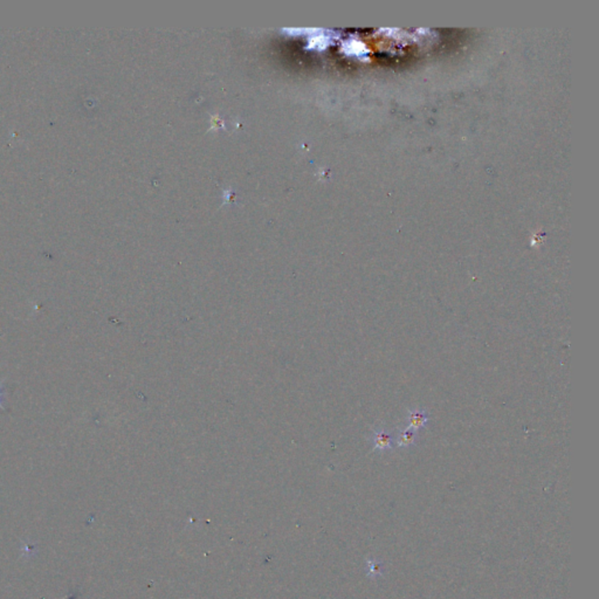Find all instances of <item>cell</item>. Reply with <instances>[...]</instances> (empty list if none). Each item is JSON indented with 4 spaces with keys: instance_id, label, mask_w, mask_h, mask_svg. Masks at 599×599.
Returning <instances> with one entry per match:
<instances>
[{
    "instance_id": "obj_1",
    "label": "cell",
    "mask_w": 599,
    "mask_h": 599,
    "mask_svg": "<svg viewBox=\"0 0 599 599\" xmlns=\"http://www.w3.org/2000/svg\"><path fill=\"white\" fill-rule=\"evenodd\" d=\"M370 443L374 451H387L394 448V439L391 432L387 430H377L372 432Z\"/></svg>"
},
{
    "instance_id": "obj_2",
    "label": "cell",
    "mask_w": 599,
    "mask_h": 599,
    "mask_svg": "<svg viewBox=\"0 0 599 599\" xmlns=\"http://www.w3.org/2000/svg\"><path fill=\"white\" fill-rule=\"evenodd\" d=\"M428 421H430V418H428V413L426 411L421 410V409L409 410L408 417H406L409 430L419 431L421 428H425Z\"/></svg>"
},
{
    "instance_id": "obj_3",
    "label": "cell",
    "mask_w": 599,
    "mask_h": 599,
    "mask_svg": "<svg viewBox=\"0 0 599 599\" xmlns=\"http://www.w3.org/2000/svg\"><path fill=\"white\" fill-rule=\"evenodd\" d=\"M417 439V432L409 430V428L408 430H399L397 437H396V445L398 447L409 448L416 445Z\"/></svg>"
},
{
    "instance_id": "obj_4",
    "label": "cell",
    "mask_w": 599,
    "mask_h": 599,
    "mask_svg": "<svg viewBox=\"0 0 599 599\" xmlns=\"http://www.w3.org/2000/svg\"><path fill=\"white\" fill-rule=\"evenodd\" d=\"M1 389H0V408H3V404H1Z\"/></svg>"
}]
</instances>
